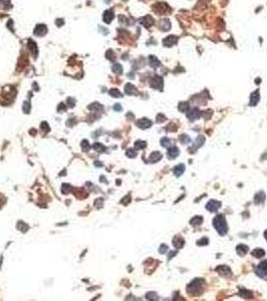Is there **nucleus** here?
<instances>
[{
  "mask_svg": "<svg viewBox=\"0 0 267 301\" xmlns=\"http://www.w3.org/2000/svg\"><path fill=\"white\" fill-rule=\"evenodd\" d=\"M179 141H180V143L183 144V145H187V144H189L190 142H191V139H190L187 135H181V136L179 137Z\"/></svg>",
  "mask_w": 267,
  "mask_h": 301,
  "instance_id": "cd10ccee",
  "label": "nucleus"
},
{
  "mask_svg": "<svg viewBox=\"0 0 267 301\" xmlns=\"http://www.w3.org/2000/svg\"><path fill=\"white\" fill-rule=\"evenodd\" d=\"M176 41H177V37H175V36H169V37L164 39L163 43L166 46H172L174 43H176Z\"/></svg>",
  "mask_w": 267,
  "mask_h": 301,
  "instance_id": "5701e85b",
  "label": "nucleus"
},
{
  "mask_svg": "<svg viewBox=\"0 0 267 301\" xmlns=\"http://www.w3.org/2000/svg\"><path fill=\"white\" fill-rule=\"evenodd\" d=\"M167 251H168V246L166 245V244H162V245L160 246V249H159L160 254H165Z\"/></svg>",
  "mask_w": 267,
  "mask_h": 301,
  "instance_id": "ea45409f",
  "label": "nucleus"
},
{
  "mask_svg": "<svg viewBox=\"0 0 267 301\" xmlns=\"http://www.w3.org/2000/svg\"><path fill=\"white\" fill-rule=\"evenodd\" d=\"M41 128H42L43 130H47V132H48V130H49V126H48V125H47L46 122H43V123L41 124Z\"/></svg>",
  "mask_w": 267,
  "mask_h": 301,
  "instance_id": "49530a36",
  "label": "nucleus"
},
{
  "mask_svg": "<svg viewBox=\"0 0 267 301\" xmlns=\"http://www.w3.org/2000/svg\"><path fill=\"white\" fill-rule=\"evenodd\" d=\"M213 226L214 228L217 230V232L220 235L224 236L225 234H227L228 232V225H227L226 219L223 215H217L213 219Z\"/></svg>",
  "mask_w": 267,
  "mask_h": 301,
  "instance_id": "f03ea898",
  "label": "nucleus"
},
{
  "mask_svg": "<svg viewBox=\"0 0 267 301\" xmlns=\"http://www.w3.org/2000/svg\"><path fill=\"white\" fill-rule=\"evenodd\" d=\"M95 165H97V166H102V164H100V163H98V162H95Z\"/></svg>",
  "mask_w": 267,
  "mask_h": 301,
  "instance_id": "864d4df0",
  "label": "nucleus"
},
{
  "mask_svg": "<svg viewBox=\"0 0 267 301\" xmlns=\"http://www.w3.org/2000/svg\"><path fill=\"white\" fill-rule=\"evenodd\" d=\"M264 237H265V239L267 240V230L265 231V233H264Z\"/></svg>",
  "mask_w": 267,
  "mask_h": 301,
  "instance_id": "603ef678",
  "label": "nucleus"
},
{
  "mask_svg": "<svg viewBox=\"0 0 267 301\" xmlns=\"http://www.w3.org/2000/svg\"><path fill=\"white\" fill-rule=\"evenodd\" d=\"M65 110H66V106H65V104H59V106H58V108H57L58 113H61V112H62V110H63V112H64Z\"/></svg>",
  "mask_w": 267,
  "mask_h": 301,
  "instance_id": "de8ad7c7",
  "label": "nucleus"
},
{
  "mask_svg": "<svg viewBox=\"0 0 267 301\" xmlns=\"http://www.w3.org/2000/svg\"><path fill=\"white\" fill-rule=\"evenodd\" d=\"M204 143H205V138L203 136H199L198 138L196 139V141L194 142V145L189 149V150L191 152V154H194V153L196 152V150L198 149V148L202 147Z\"/></svg>",
  "mask_w": 267,
  "mask_h": 301,
  "instance_id": "423d86ee",
  "label": "nucleus"
},
{
  "mask_svg": "<svg viewBox=\"0 0 267 301\" xmlns=\"http://www.w3.org/2000/svg\"><path fill=\"white\" fill-rule=\"evenodd\" d=\"M146 297H147V299H149V300H158L159 299L158 295H157L156 293H154V292H149V293L146 295Z\"/></svg>",
  "mask_w": 267,
  "mask_h": 301,
  "instance_id": "f704fd0d",
  "label": "nucleus"
},
{
  "mask_svg": "<svg viewBox=\"0 0 267 301\" xmlns=\"http://www.w3.org/2000/svg\"><path fill=\"white\" fill-rule=\"evenodd\" d=\"M106 55H107V57H108V58H109V59H111V60L116 59V56H115V53H113V51H111V50H109V51H108V52H107V54H106Z\"/></svg>",
  "mask_w": 267,
  "mask_h": 301,
  "instance_id": "a19ab883",
  "label": "nucleus"
},
{
  "mask_svg": "<svg viewBox=\"0 0 267 301\" xmlns=\"http://www.w3.org/2000/svg\"><path fill=\"white\" fill-rule=\"evenodd\" d=\"M141 22L143 25L147 26V27H149V26H151L154 23V19L152 18V17L150 16V15H148V16L144 17L143 19H141Z\"/></svg>",
  "mask_w": 267,
  "mask_h": 301,
  "instance_id": "b1692460",
  "label": "nucleus"
},
{
  "mask_svg": "<svg viewBox=\"0 0 267 301\" xmlns=\"http://www.w3.org/2000/svg\"><path fill=\"white\" fill-rule=\"evenodd\" d=\"M47 32V27L44 24H38L34 29V34L36 36H43Z\"/></svg>",
  "mask_w": 267,
  "mask_h": 301,
  "instance_id": "9d476101",
  "label": "nucleus"
},
{
  "mask_svg": "<svg viewBox=\"0 0 267 301\" xmlns=\"http://www.w3.org/2000/svg\"><path fill=\"white\" fill-rule=\"evenodd\" d=\"M249 248L248 246L244 245V244H239V245L236 247V252H237V254L239 255V256H245V255L247 254V252H248Z\"/></svg>",
  "mask_w": 267,
  "mask_h": 301,
  "instance_id": "ddd939ff",
  "label": "nucleus"
},
{
  "mask_svg": "<svg viewBox=\"0 0 267 301\" xmlns=\"http://www.w3.org/2000/svg\"><path fill=\"white\" fill-rule=\"evenodd\" d=\"M240 296H241L242 298H247V299H249V298H252V292L248 291L247 289L243 288V289H240Z\"/></svg>",
  "mask_w": 267,
  "mask_h": 301,
  "instance_id": "393cba45",
  "label": "nucleus"
},
{
  "mask_svg": "<svg viewBox=\"0 0 267 301\" xmlns=\"http://www.w3.org/2000/svg\"><path fill=\"white\" fill-rule=\"evenodd\" d=\"M184 172H185V165L184 164H179L174 168V175L176 177L182 176Z\"/></svg>",
  "mask_w": 267,
  "mask_h": 301,
  "instance_id": "f3484780",
  "label": "nucleus"
},
{
  "mask_svg": "<svg viewBox=\"0 0 267 301\" xmlns=\"http://www.w3.org/2000/svg\"><path fill=\"white\" fill-rule=\"evenodd\" d=\"M265 198H266V196H265V193H264L263 191L258 192V193L255 195V197H254V203L256 205L263 204L264 201H265Z\"/></svg>",
  "mask_w": 267,
  "mask_h": 301,
  "instance_id": "f8f14e48",
  "label": "nucleus"
},
{
  "mask_svg": "<svg viewBox=\"0 0 267 301\" xmlns=\"http://www.w3.org/2000/svg\"><path fill=\"white\" fill-rule=\"evenodd\" d=\"M151 86L154 88L161 89L162 86H163V79H162V77H160V76H158V75L155 76L154 79H153L152 82H151Z\"/></svg>",
  "mask_w": 267,
  "mask_h": 301,
  "instance_id": "9b49d317",
  "label": "nucleus"
},
{
  "mask_svg": "<svg viewBox=\"0 0 267 301\" xmlns=\"http://www.w3.org/2000/svg\"><path fill=\"white\" fill-rule=\"evenodd\" d=\"M162 158H163V155L157 150V152H153L152 154H151L150 158H149V161H150L151 163H156V162H159Z\"/></svg>",
  "mask_w": 267,
  "mask_h": 301,
  "instance_id": "dca6fc26",
  "label": "nucleus"
},
{
  "mask_svg": "<svg viewBox=\"0 0 267 301\" xmlns=\"http://www.w3.org/2000/svg\"><path fill=\"white\" fill-rule=\"evenodd\" d=\"M208 243H209V240H208V238H206V237H204V238H201L198 242H197V245L198 246H205V245H208Z\"/></svg>",
  "mask_w": 267,
  "mask_h": 301,
  "instance_id": "58836bf2",
  "label": "nucleus"
},
{
  "mask_svg": "<svg viewBox=\"0 0 267 301\" xmlns=\"http://www.w3.org/2000/svg\"><path fill=\"white\" fill-rule=\"evenodd\" d=\"M113 110H117V112H120V110H122V106H120V104H116L113 106Z\"/></svg>",
  "mask_w": 267,
  "mask_h": 301,
  "instance_id": "09e8293b",
  "label": "nucleus"
},
{
  "mask_svg": "<svg viewBox=\"0 0 267 301\" xmlns=\"http://www.w3.org/2000/svg\"><path fill=\"white\" fill-rule=\"evenodd\" d=\"M166 121V117L164 115H162V113H160V115H158V117H157V122L158 123H163V122Z\"/></svg>",
  "mask_w": 267,
  "mask_h": 301,
  "instance_id": "37998d69",
  "label": "nucleus"
},
{
  "mask_svg": "<svg viewBox=\"0 0 267 301\" xmlns=\"http://www.w3.org/2000/svg\"><path fill=\"white\" fill-rule=\"evenodd\" d=\"M150 64H151V66H152V67H158L159 64H160V62H159V60L157 59L156 57H155V56H151V57H150Z\"/></svg>",
  "mask_w": 267,
  "mask_h": 301,
  "instance_id": "72a5a7b5",
  "label": "nucleus"
},
{
  "mask_svg": "<svg viewBox=\"0 0 267 301\" xmlns=\"http://www.w3.org/2000/svg\"><path fill=\"white\" fill-rule=\"evenodd\" d=\"M256 274L261 278H266L267 277V260L263 261L257 266L256 268Z\"/></svg>",
  "mask_w": 267,
  "mask_h": 301,
  "instance_id": "20e7f679",
  "label": "nucleus"
},
{
  "mask_svg": "<svg viewBox=\"0 0 267 301\" xmlns=\"http://www.w3.org/2000/svg\"><path fill=\"white\" fill-rule=\"evenodd\" d=\"M102 203H104V201H102V199H98L97 201L95 202V206L97 207V208L100 209L102 206Z\"/></svg>",
  "mask_w": 267,
  "mask_h": 301,
  "instance_id": "c03bdc74",
  "label": "nucleus"
},
{
  "mask_svg": "<svg viewBox=\"0 0 267 301\" xmlns=\"http://www.w3.org/2000/svg\"><path fill=\"white\" fill-rule=\"evenodd\" d=\"M56 23H58V26H61V25H62L63 24V20H60V19H57V20H56Z\"/></svg>",
  "mask_w": 267,
  "mask_h": 301,
  "instance_id": "3c124183",
  "label": "nucleus"
},
{
  "mask_svg": "<svg viewBox=\"0 0 267 301\" xmlns=\"http://www.w3.org/2000/svg\"><path fill=\"white\" fill-rule=\"evenodd\" d=\"M251 255L253 257H255V258H261V257H263L265 255V251L261 249V248H256V249H254L251 252Z\"/></svg>",
  "mask_w": 267,
  "mask_h": 301,
  "instance_id": "aec40b11",
  "label": "nucleus"
},
{
  "mask_svg": "<svg viewBox=\"0 0 267 301\" xmlns=\"http://www.w3.org/2000/svg\"><path fill=\"white\" fill-rule=\"evenodd\" d=\"M178 110H180L181 113H186L189 110V104H188V102H181L178 106Z\"/></svg>",
  "mask_w": 267,
  "mask_h": 301,
  "instance_id": "c85d7f7f",
  "label": "nucleus"
},
{
  "mask_svg": "<svg viewBox=\"0 0 267 301\" xmlns=\"http://www.w3.org/2000/svg\"><path fill=\"white\" fill-rule=\"evenodd\" d=\"M82 148L84 150H89V142H87L86 139H84V141L82 142Z\"/></svg>",
  "mask_w": 267,
  "mask_h": 301,
  "instance_id": "79ce46f5",
  "label": "nucleus"
},
{
  "mask_svg": "<svg viewBox=\"0 0 267 301\" xmlns=\"http://www.w3.org/2000/svg\"><path fill=\"white\" fill-rule=\"evenodd\" d=\"M176 254H177V251H172V252H171L169 254V257H168V259H169V260H170V259H172L173 256H175Z\"/></svg>",
  "mask_w": 267,
  "mask_h": 301,
  "instance_id": "8fccbe9b",
  "label": "nucleus"
},
{
  "mask_svg": "<svg viewBox=\"0 0 267 301\" xmlns=\"http://www.w3.org/2000/svg\"><path fill=\"white\" fill-rule=\"evenodd\" d=\"M203 223V217L201 216H195L193 219L190 220V224L192 226H200Z\"/></svg>",
  "mask_w": 267,
  "mask_h": 301,
  "instance_id": "4be33fe9",
  "label": "nucleus"
},
{
  "mask_svg": "<svg viewBox=\"0 0 267 301\" xmlns=\"http://www.w3.org/2000/svg\"><path fill=\"white\" fill-rule=\"evenodd\" d=\"M71 185L68 184H63L62 187H61V191H62L63 194H68L69 192H71Z\"/></svg>",
  "mask_w": 267,
  "mask_h": 301,
  "instance_id": "c9c22d12",
  "label": "nucleus"
},
{
  "mask_svg": "<svg viewBox=\"0 0 267 301\" xmlns=\"http://www.w3.org/2000/svg\"><path fill=\"white\" fill-rule=\"evenodd\" d=\"M89 108L91 110H95V112H98V110H102V106L100 104H98V102H95V104H91V106H89Z\"/></svg>",
  "mask_w": 267,
  "mask_h": 301,
  "instance_id": "c756f323",
  "label": "nucleus"
},
{
  "mask_svg": "<svg viewBox=\"0 0 267 301\" xmlns=\"http://www.w3.org/2000/svg\"><path fill=\"white\" fill-rule=\"evenodd\" d=\"M147 147V143L144 141H137L135 143V148L138 150H142V149H145Z\"/></svg>",
  "mask_w": 267,
  "mask_h": 301,
  "instance_id": "2f4dec72",
  "label": "nucleus"
},
{
  "mask_svg": "<svg viewBox=\"0 0 267 301\" xmlns=\"http://www.w3.org/2000/svg\"><path fill=\"white\" fill-rule=\"evenodd\" d=\"M125 91H126V93L129 95H133L137 93V89H136V88L132 84H126V86H125Z\"/></svg>",
  "mask_w": 267,
  "mask_h": 301,
  "instance_id": "6ab92c4d",
  "label": "nucleus"
},
{
  "mask_svg": "<svg viewBox=\"0 0 267 301\" xmlns=\"http://www.w3.org/2000/svg\"><path fill=\"white\" fill-rule=\"evenodd\" d=\"M137 126L140 128H142V130H146V128H149L150 126H152V122L148 119H141L137 122Z\"/></svg>",
  "mask_w": 267,
  "mask_h": 301,
  "instance_id": "6e6552de",
  "label": "nucleus"
},
{
  "mask_svg": "<svg viewBox=\"0 0 267 301\" xmlns=\"http://www.w3.org/2000/svg\"><path fill=\"white\" fill-rule=\"evenodd\" d=\"M184 244H185V240H184L183 237L180 236V235H177V236H175L174 239H173V245H174L177 249H181L184 246Z\"/></svg>",
  "mask_w": 267,
  "mask_h": 301,
  "instance_id": "1a4fd4ad",
  "label": "nucleus"
},
{
  "mask_svg": "<svg viewBox=\"0 0 267 301\" xmlns=\"http://www.w3.org/2000/svg\"><path fill=\"white\" fill-rule=\"evenodd\" d=\"M127 156L129 157V158H136L137 157V152H136L134 149H129L127 150Z\"/></svg>",
  "mask_w": 267,
  "mask_h": 301,
  "instance_id": "e433bc0d",
  "label": "nucleus"
},
{
  "mask_svg": "<svg viewBox=\"0 0 267 301\" xmlns=\"http://www.w3.org/2000/svg\"><path fill=\"white\" fill-rule=\"evenodd\" d=\"M130 201H131V196L128 195V196H126V198H124V199L122 200V204L127 205L128 203H130Z\"/></svg>",
  "mask_w": 267,
  "mask_h": 301,
  "instance_id": "a18cd8bd",
  "label": "nucleus"
},
{
  "mask_svg": "<svg viewBox=\"0 0 267 301\" xmlns=\"http://www.w3.org/2000/svg\"><path fill=\"white\" fill-rule=\"evenodd\" d=\"M201 115V112L198 110L197 108H194L192 110H190L187 113V117L190 119L191 122L195 121V119H198Z\"/></svg>",
  "mask_w": 267,
  "mask_h": 301,
  "instance_id": "0eeeda50",
  "label": "nucleus"
},
{
  "mask_svg": "<svg viewBox=\"0 0 267 301\" xmlns=\"http://www.w3.org/2000/svg\"><path fill=\"white\" fill-rule=\"evenodd\" d=\"M216 272H217L220 276L225 277V278H229V277L232 276V272H231L230 268L226 265L218 266V267L216 268Z\"/></svg>",
  "mask_w": 267,
  "mask_h": 301,
  "instance_id": "7ed1b4c3",
  "label": "nucleus"
},
{
  "mask_svg": "<svg viewBox=\"0 0 267 301\" xmlns=\"http://www.w3.org/2000/svg\"><path fill=\"white\" fill-rule=\"evenodd\" d=\"M161 145H162V147H164V148H168V147H171V146L173 145V142L168 138H163V139H161Z\"/></svg>",
  "mask_w": 267,
  "mask_h": 301,
  "instance_id": "a878e982",
  "label": "nucleus"
},
{
  "mask_svg": "<svg viewBox=\"0 0 267 301\" xmlns=\"http://www.w3.org/2000/svg\"><path fill=\"white\" fill-rule=\"evenodd\" d=\"M93 149L97 150L98 153H104V150H106V147L100 143H95V145H93Z\"/></svg>",
  "mask_w": 267,
  "mask_h": 301,
  "instance_id": "7c9ffc66",
  "label": "nucleus"
},
{
  "mask_svg": "<svg viewBox=\"0 0 267 301\" xmlns=\"http://www.w3.org/2000/svg\"><path fill=\"white\" fill-rule=\"evenodd\" d=\"M28 47H29V49H30V51H31L33 57H36L37 53H38V49H37L36 43L34 42V41H32V40H29V41H28Z\"/></svg>",
  "mask_w": 267,
  "mask_h": 301,
  "instance_id": "a211bd4d",
  "label": "nucleus"
},
{
  "mask_svg": "<svg viewBox=\"0 0 267 301\" xmlns=\"http://www.w3.org/2000/svg\"><path fill=\"white\" fill-rule=\"evenodd\" d=\"M113 12L111 11V10H107V11L104 13L102 19H104V21L106 23H109L113 20Z\"/></svg>",
  "mask_w": 267,
  "mask_h": 301,
  "instance_id": "412c9836",
  "label": "nucleus"
},
{
  "mask_svg": "<svg viewBox=\"0 0 267 301\" xmlns=\"http://www.w3.org/2000/svg\"><path fill=\"white\" fill-rule=\"evenodd\" d=\"M180 154V150L177 147H171L169 150H168V158L169 159H175L179 156Z\"/></svg>",
  "mask_w": 267,
  "mask_h": 301,
  "instance_id": "2eb2a0df",
  "label": "nucleus"
},
{
  "mask_svg": "<svg viewBox=\"0 0 267 301\" xmlns=\"http://www.w3.org/2000/svg\"><path fill=\"white\" fill-rule=\"evenodd\" d=\"M259 99H260L259 91L255 90L254 93H251V95H250V104H250V106H256V104H258Z\"/></svg>",
  "mask_w": 267,
  "mask_h": 301,
  "instance_id": "4468645a",
  "label": "nucleus"
},
{
  "mask_svg": "<svg viewBox=\"0 0 267 301\" xmlns=\"http://www.w3.org/2000/svg\"><path fill=\"white\" fill-rule=\"evenodd\" d=\"M111 69H113V72L118 73V75H121V73L122 72V67L121 64H119V63H115V64H113Z\"/></svg>",
  "mask_w": 267,
  "mask_h": 301,
  "instance_id": "bb28decb",
  "label": "nucleus"
},
{
  "mask_svg": "<svg viewBox=\"0 0 267 301\" xmlns=\"http://www.w3.org/2000/svg\"><path fill=\"white\" fill-rule=\"evenodd\" d=\"M30 108H31V106H30L29 101H24V104H23V106H22L23 112H24L25 113H29Z\"/></svg>",
  "mask_w": 267,
  "mask_h": 301,
  "instance_id": "4c0bfd02",
  "label": "nucleus"
},
{
  "mask_svg": "<svg viewBox=\"0 0 267 301\" xmlns=\"http://www.w3.org/2000/svg\"><path fill=\"white\" fill-rule=\"evenodd\" d=\"M109 95L113 97H122V93L120 90H118L117 88H113L109 90Z\"/></svg>",
  "mask_w": 267,
  "mask_h": 301,
  "instance_id": "473e14b6",
  "label": "nucleus"
},
{
  "mask_svg": "<svg viewBox=\"0 0 267 301\" xmlns=\"http://www.w3.org/2000/svg\"><path fill=\"white\" fill-rule=\"evenodd\" d=\"M221 207V202H219V201H216V200H211L209 201V202L207 203L206 205V209L209 212H217L218 209Z\"/></svg>",
  "mask_w": 267,
  "mask_h": 301,
  "instance_id": "39448f33",
  "label": "nucleus"
},
{
  "mask_svg": "<svg viewBox=\"0 0 267 301\" xmlns=\"http://www.w3.org/2000/svg\"><path fill=\"white\" fill-rule=\"evenodd\" d=\"M204 280L203 279H194L190 284H188L187 286V292L190 294V295H199L201 294L203 291H204Z\"/></svg>",
  "mask_w": 267,
  "mask_h": 301,
  "instance_id": "f257e3e1",
  "label": "nucleus"
}]
</instances>
